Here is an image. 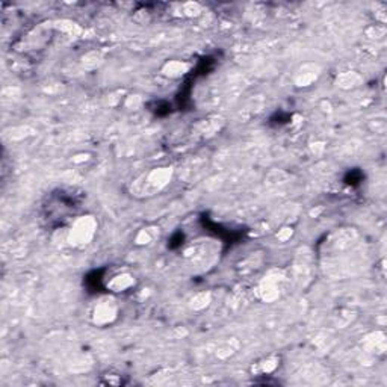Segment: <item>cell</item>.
<instances>
[{
  "instance_id": "1",
  "label": "cell",
  "mask_w": 387,
  "mask_h": 387,
  "mask_svg": "<svg viewBox=\"0 0 387 387\" xmlns=\"http://www.w3.org/2000/svg\"><path fill=\"white\" fill-rule=\"evenodd\" d=\"M95 229H97V224H95L92 217L78 218L73 223V229H72V233H70L72 243H78V245L88 243L92 239V236L95 233Z\"/></svg>"
},
{
  "instance_id": "2",
  "label": "cell",
  "mask_w": 387,
  "mask_h": 387,
  "mask_svg": "<svg viewBox=\"0 0 387 387\" xmlns=\"http://www.w3.org/2000/svg\"><path fill=\"white\" fill-rule=\"evenodd\" d=\"M115 316V307L112 304H109V301H103L101 304H98L94 311V319L98 324H106L111 322Z\"/></svg>"
},
{
  "instance_id": "3",
  "label": "cell",
  "mask_w": 387,
  "mask_h": 387,
  "mask_svg": "<svg viewBox=\"0 0 387 387\" xmlns=\"http://www.w3.org/2000/svg\"><path fill=\"white\" fill-rule=\"evenodd\" d=\"M133 285V278L129 277V275H120V277H115L111 283V288L117 292H121V291H126L129 289L130 286Z\"/></svg>"
},
{
  "instance_id": "4",
  "label": "cell",
  "mask_w": 387,
  "mask_h": 387,
  "mask_svg": "<svg viewBox=\"0 0 387 387\" xmlns=\"http://www.w3.org/2000/svg\"><path fill=\"white\" fill-rule=\"evenodd\" d=\"M186 70V67L180 62H169L165 68L166 75L169 76H179V75H183V72Z\"/></svg>"
}]
</instances>
